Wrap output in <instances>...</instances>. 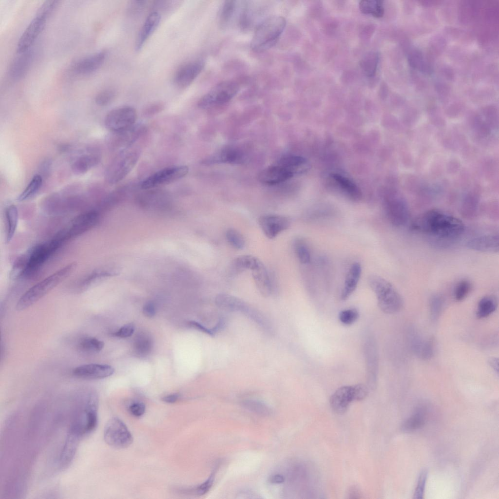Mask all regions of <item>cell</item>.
Instances as JSON below:
<instances>
[{"instance_id":"ac0fdd59","label":"cell","mask_w":499,"mask_h":499,"mask_svg":"<svg viewBox=\"0 0 499 499\" xmlns=\"http://www.w3.org/2000/svg\"><path fill=\"white\" fill-rule=\"evenodd\" d=\"M245 156L243 152L232 147H227L215 152L201 161L204 165L216 163L239 164L245 161Z\"/></svg>"},{"instance_id":"e0dca14e","label":"cell","mask_w":499,"mask_h":499,"mask_svg":"<svg viewBox=\"0 0 499 499\" xmlns=\"http://www.w3.org/2000/svg\"><path fill=\"white\" fill-rule=\"evenodd\" d=\"M111 365L99 364H89L76 367L73 371L75 376L84 379L96 380L108 377L114 373Z\"/></svg>"},{"instance_id":"91938a15","label":"cell","mask_w":499,"mask_h":499,"mask_svg":"<svg viewBox=\"0 0 499 499\" xmlns=\"http://www.w3.org/2000/svg\"><path fill=\"white\" fill-rule=\"evenodd\" d=\"M143 313L147 317H153L156 313V308L154 304L151 302L147 303L143 307Z\"/></svg>"},{"instance_id":"f5cc1de1","label":"cell","mask_w":499,"mask_h":499,"mask_svg":"<svg viewBox=\"0 0 499 499\" xmlns=\"http://www.w3.org/2000/svg\"><path fill=\"white\" fill-rule=\"evenodd\" d=\"M164 108V105L162 103H154L146 107L143 111V115L145 117H151L160 112Z\"/></svg>"},{"instance_id":"4316f807","label":"cell","mask_w":499,"mask_h":499,"mask_svg":"<svg viewBox=\"0 0 499 499\" xmlns=\"http://www.w3.org/2000/svg\"><path fill=\"white\" fill-rule=\"evenodd\" d=\"M81 438L78 435L69 430L60 456L62 466L67 465L73 459Z\"/></svg>"},{"instance_id":"7bdbcfd3","label":"cell","mask_w":499,"mask_h":499,"mask_svg":"<svg viewBox=\"0 0 499 499\" xmlns=\"http://www.w3.org/2000/svg\"><path fill=\"white\" fill-rule=\"evenodd\" d=\"M294 249L299 261L303 264H307L311 261V254L306 243L302 239L295 242Z\"/></svg>"},{"instance_id":"4fadbf2b","label":"cell","mask_w":499,"mask_h":499,"mask_svg":"<svg viewBox=\"0 0 499 499\" xmlns=\"http://www.w3.org/2000/svg\"><path fill=\"white\" fill-rule=\"evenodd\" d=\"M204 66L205 62L202 59L191 61L183 64L174 74V84L179 88H186L197 77Z\"/></svg>"},{"instance_id":"836d02e7","label":"cell","mask_w":499,"mask_h":499,"mask_svg":"<svg viewBox=\"0 0 499 499\" xmlns=\"http://www.w3.org/2000/svg\"><path fill=\"white\" fill-rule=\"evenodd\" d=\"M379 60L376 52H370L365 54L360 61V66L365 75L369 77L375 75Z\"/></svg>"},{"instance_id":"680465c9","label":"cell","mask_w":499,"mask_h":499,"mask_svg":"<svg viewBox=\"0 0 499 499\" xmlns=\"http://www.w3.org/2000/svg\"><path fill=\"white\" fill-rule=\"evenodd\" d=\"M189 325L192 328L210 335H213L214 333L215 332L213 328L211 329H208L201 324L194 321H191L189 322Z\"/></svg>"},{"instance_id":"e575fe53","label":"cell","mask_w":499,"mask_h":499,"mask_svg":"<svg viewBox=\"0 0 499 499\" xmlns=\"http://www.w3.org/2000/svg\"><path fill=\"white\" fill-rule=\"evenodd\" d=\"M359 6L362 13L376 18L382 17L384 13L383 1L381 0H362Z\"/></svg>"},{"instance_id":"681fc988","label":"cell","mask_w":499,"mask_h":499,"mask_svg":"<svg viewBox=\"0 0 499 499\" xmlns=\"http://www.w3.org/2000/svg\"><path fill=\"white\" fill-rule=\"evenodd\" d=\"M116 92L113 89H106L98 93L95 97V102L100 106L110 104L115 99Z\"/></svg>"},{"instance_id":"b9f144b4","label":"cell","mask_w":499,"mask_h":499,"mask_svg":"<svg viewBox=\"0 0 499 499\" xmlns=\"http://www.w3.org/2000/svg\"><path fill=\"white\" fill-rule=\"evenodd\" d=\"M434 352V342L432 338L423 339L420 343L415 354L423 360H429Z\"/></svg>"},{"instance_id":"7402d4cb","label":"cell","mask_w":499,"mask_h":499,"mask_svg":"<svg viewBox=\"0 0 499 499\" xmlns=\"http://www.w3.org/2000/svg\"><path fill=\"white\" fill-rule=\"evenodd\" d=\"M145 131V126L141 124H135L131 128L117 133H113L114 135V144L115 147L122 149L133 145Z\"/></svg>"},{"instance_id":"d6986e66","label":"cell","mask_w":499,"mask_h":499,"mask_svg":"<svg viewBox=\"0 0 499 499\" xmlns=\"http://www.w3.org/2000/svg\"><path fill=\"white\" fill-rule=\"evenodd\" d=\"M294 175L286 169L274 163L262 170L258 178L260 182L266 185H275L283 182Z\"/></svg>"},{"instance_id":"cb8c5ba5","label":"cell","mask_w":499,"mask_h":499,"mask_svg":"<svg viewBox=\"0 0 499 499\" xmlns=\"http://www.w3.org/2000/svg\"><path fill=\"white\" fill-rule=\"evenodd\" d=\"M13 60L9 70V76L14 80L21 78L28 70L33 58V54L29 49L21 53Z\"/></svg>"},{"instance_id":"9f6ffc18","label":"cell","mask_w":499,"mask_h":499,"mask_svg":"<svg viewBox=\"0 0 499 499\" xmlns=\"http://www.w3.org/2000/svg\"><path fill=\"white\" fill-rule=\"evenodd\" d=\"M110 273L108 271L101 270L94 271L83 280L82 285L83 286L88 285L97 278L101 277L109 276Z\"/></svg>"},{"instance_id":"bcb514c9","label":"cell","mask_w":499,"mask_h":499,"mask_svg":"<svg viewBox=\"0 0 499 499\" xmlns=\"http://www.w3.org/2000/svg\"><path fill=\"white\" fill-rule=\"evenodd\" d=\"M472 288L471 283L467 280L460 281L456 286L454 290V298L457 301L464 300L470 293Z\"/></svg>"},{"instance_id":"6da1fadb","label":"cell","mask_w":499,"mask_h":499,"mask_svg":"<svg viewBox=\"0 0 499 499\" xmlns=\"http://www.w3.org/2000/svg\"><path fill=\"white\" fill-rule=\"evenodd\" d=\"M413 230L430 236L451 239L460 236L465 226L459 218L441 210H429L417 217L412 223Z\"/></svg>"},{"instance_id":"7c38bea8","label":"cell","mask_w":499,"mask_h":499,"mask_svg":"<svg viewBox=\"0 0 499 499\" xmlns=\"http://www.w3.org/2000/svg\"><path fill=\"white\" fill-rule=\"evenodd\" d=\"M384 211L389 222L393 225H405L409 219V211L405 202L401 198L386 199L384 204Z\"/></svg>"},{"instance_id":"7a4b0ae2","label":"cell","mask_w":499,"mask_h":499,"mask_svg":"<svg viewBox=\"0 0 499 499\" xmlns=\"http://www.w3.org/2000/svg\"><path fill=\"white\" fill-rule=\"evenodd\" d=\"M76 266L77 263H71L30 288L18 300L16 309L24 310L36 303L69 276Z\"/></svg>"},{"instance_id":"f35d334b","label":"cell","mask_w":499,"mask_h":499,"mask_svg":"<svg viewBox=\"0 0 499 499\" xmlns=\"http://www.w3.org/2000/svg\"><path fill=\"white\" fill-rule=\"evenodd\" d=\"M104 343L98 339L92 337L83 338L79 342V348L84 352L97 353L103 348Z\"/></svg>"},{"instance_id":"5bb4252c","label":"cell","mask_w":499,"mask_h":499,"mask_svg":"<svg viewBox=\"0 0 499 499\" xmlns=\"http://www.w3.org/2000/svg\"><path fill=\"white\" fill-rule=\"evenodd\" d=\"M258 222L265 235L269 239L275 238L290 225V221L287 217L276 214L262 215Z\"/></svg>"},{"instance_id":"d4e9b609","label":"cell","mask_w":499,"mask_h":499,"mask_svg":"<svg viewBox=\"0 0 499 499\" xmlns=\"http://www.w3.org/2000/svg\"><path fill=\"white\" fill-rule=\"evenodd\" d=\"M362 273V267L357 262L351 265L349 269L344 284V286L341 293V299L342 300L347 299L354 292Z\"/></svg>"},{"instance_id":"11a10c76","label":"cell","mask_w":499,"mask_h":499,"mask_svg":"<svg viewBox=\"0 0 499 499\" xmlns=\"http://www.w3.org/2000/svg\"><path fill=\"white\" fill-rule=\"evenodd\" d=\"M52 161L47 158L43 160L39 166V174L42 177H47L49 176L52 168Z\"/></svg>"},{"instance_id":"4dcf8cb0","label":"cell","mask_w":499,"mask_h":499,"mask_svg":"<svg viewBox=\"0 0 499 499\" xmlns=\"http://www.w3.org/2000/svg\"><path fill=\"white\" fill-rule=\"evenodd\" d=\"M18 211L16 206L11 205L6 208L5 241L7 243L10 242L15 234L18 223Z\"/></svg>"},{"instance_id":"2e32d148","label":"cell","mask_w":499,"mask_h":499,"mask_svg":"<svg viewBox=\"0 0 499 499\" xmlns=\"http://www.w3.org/2000/svg\"><path fill=\"white\" fill-rule=\"evenodd\" d=\"M98 218V214L95 211H88L77 216L66 230H62L66 240L90 229L96 223Z\"/></svg>"},{"instance_id":"ab89813d","label":"cell","mask_w":499,"mask_h":499,"mask_svg":"<svg viewBox=\"0 0 499 499\" xmlns=\"http://www.w3.org/2000/svg\"><path fill=\"white\" fill-rule=\"evenodd\" d=\"M152 341L148 335L141 334L136 337L134 344V349L138 356L147 355L151 351Z\"/></svg>"},{"instance_id":"8992f818","label":"cell","mask_w":499,"mask_h":499,"mask_svg":"<svg viewBox=\"0 0 499 499\" xmlns=\"http://www.w3.org/2000/svg\"><path fill=\"white\" fill-rule=\"evenodd\" d=\"M140 154V149L133 145L121 150L106 169V182L110 185H114L123 180L134 168Z\"/></svg>"},{"instance_id":"9c48e42d","label":"cell","mask_w":499,"mask_h":499,"mask_svg":"<svg viewBox=\"0 0 499 499\" xmlns=\"http://www.w3.org/2000/svg\"><path fill=\"white\" fill-rule=\"evenodd\" d=\"M104 439L107 444L117 449L127 448L133 441L126 425L116 417L111 418L105 424Z\"/></svg>"},{"instance_id":"f546056e","label":"cell","mask_w":499,"mask_h":499,"mask_svg":"<svg viewBox=\"0 0 499 499\" xmlns=\"http://www.w3.org/2000/svg\"><path fill=\"white\" fill-rule=\"evenodd\" d=\"M498 307V300L496 297L487 295L479 301L477 307L476 316L481 319L488 317L495 312Z\"/></svg>"},{"instance_id":"ba28073f","label":"cell","mask_w":499,"mask_h":499,"mask_svg":"<svg viewBox=\"0 0 499 499\" xmlns=\"http://www.w3.org/2000/svg\"><path fill=\"white\" fill-rule=\"evenodd\" d=\"M239 88L237 83L231 81L220 82L213 87L198 101V106L201 109L226 103L237 94Z\"/></svg>"},{"instance_id":"be15d7a7","label":"cell","mask_w":499,"mask_h":499,"mask_svg":"<svg viewBox=\"0 0 499 499\" xmlns=\"http://www.w3.org/2000/svg\"><path fill=\"white\" fill-rule=\"evenodd\" d=\"M489 365L494 371L498 374L499 361L496 358H491L489 360Z\"/></svg>"},{"instance_id":"83f0119b","label":"cell","mask_w":499,"mask_h":499,"mask_svg":"<svg viewBox=\"0 0 499 499\" xmlns=\"http://www.w3.org/2000/svg\"><path fill=\"white\" fill-rule=\"evenodd\" d=\"M252 274L255 285L264 296L269 297L272 293V287L268 272L264 265L252 270Z\"/></svg>"},{"instance_id":"ee69618b","label":"cell","mask_w":499,"mask_h":499,"mask_svg":"<svg viewBox=\"0 0 499 499\" xmlns=\"http://www.w3.org/2000/svg\"><path fill=\"white\" fill-rule=\"evenodd\" d=\"M444 305L443 297L439 294L433 295L430 301V314L433 321L440 317Z\"/></svg>"},{"instance_id":"52a82bcc","label":"cell","mask_w":499,"mask_h":499,"mask_svg":"<svg viewBox=\"0 0 499 499\" xmlns=\"http://www.w3.org/2000/svg\"><path fill=\"white\" fill-rule=\"evenodd\" d=\"M367 393L368 389L363 384L343 386L337 389L331 395L330 405L334 412L342 414L346 411L350 403L363 400Z\"/></svg>"},{"instance_id":"1f68e13d","label":"cell","mask_w":499,"mask_h":499,"mask_svg":"<svg viewBox=\"0 0 499 499\" xmlns=\"http://www.w3.org/2000/svg\"><path fill=\"white\" fill-rule=\"evenodd\" d=\"M331 177L348 195L354 200H359L362 194L357 186L347 178L337 173H332Z\"/></svg>"},{"instance_id":"f907efd6","label":"cell","mask_w":499,"mask_h":499,"mask_svg":"<svg viewBox=\"0 0 499 499\" xmlns=\"http://www.w3.org/2000/svg\"><path fill=\"white\" fill-rule=\"evenodd\" d=\"M217 467H215L211 474L208 479L203 483L200 484L193 490H188V492H192L197 495H203L207 493L211 487L214 481L215 475L217 470Z\"/></svg>"},{"instance_id":"db71d44e","label":"cell","mask_w":499,"mask_h":499,"mask_svg":"<svg viewBox=\"0 0 499 499\" xmlns=\"http://www.w3.org/2000/svg\"><path fill=\"white\" fill-rule=\"evenodd\" d=\"M134 326L132 323L127 324L114 333V335L121 338L131 336L134 331Z\"/></svg>"},{"instance_id":"603a6c76","label":"cell","mask_w":499,"mask_h":499,"mask_svg":"<svg viewBox=\"0 0 499 499\" xmlns=\"http://www.w3.org/2000/svg\"><path fill=\"white\" fill-rule=\"evenodd\" d=\"M160 20L161 15L158 12L154 11L149 15L136 38L135 45L136 51L142 48L147 40L156 30Z\"/></svg>"},{"instance_id":"8fae6325","label":"cell","mask_w":499,"mask_h":499,"mask_svg":"<svg viewBox=\"0 0 499 499\" xmlns=\"http://www.w3.org/2000/svg\"><path fill=\"white\" fill-rule=\"evenodd\" d=\"M188 172V167L185 165L168 167L147 177L140 186L143 189L148 190L167 185L184 177Z\"/></svg>"},{"instance_id":"6f0895ef","label":"cell","mask_w":499,"mask_h":499,"mask_svg":"<svg viewBox=\"0 0 499 499\" xmlns=\"http://www.w3.org/2000/svg\"><path fill=\"white\" fill-rule=\"evenodd\" d=\"M130 412L135 417H140L145 412V404L141 402H135L130 405L129 407Z\"/></svg>"},{"instance_id":"484cf974","label":"cell","mask_w":499,"mask_h":499,"mask_svg":"<svg viewBox=\"0 0 499 499\" xmlns=\"http://www.w3.org/2000/svg\"><path fill=\"white\" fill-rule=\"evenodd\" d=\"M100 159V152L94 150L91 153L83 154L77 157L72 163V170L77 174L85 173L97 165Z\"/></svg>"},{"instance_id":"60d3db41","label":"cell","mask_w":499,"mask_h":499,"mask_svg":"<svg viewBox=\"0 0 499 499\" xmlns=\"http://www.w3.org/2000/svg\"><path fill=\"white\" fill-rule=\"evenodd\" d=\"M235 265L239 268L253 270L263 265L262 262L257 257L250 255H243L238 257L235 261Z\"/></svg>"},{"instance_id":"74e56055","label":"cell","mask_w":499,"mask_h":499,"mask_svg":"<svg viewBox=\"0 0 499 499\" xmlns=\"http://www.w3.org/2000/svg\"><path fill=\"white\" fill-rule=\"evenodd\" d=\"M242 405L247 410L261 416H269L272 413V409L268 405L258 400H245Z\"/></svg>"},{"instance_id":"6125c7cd","label":"cell","mask_w":499,"mask_h":499,"mask_svg":"<svg viewBox=\"0 0 499 499\" xmlns=\"http://www.w3.org/2000/svg\"><path fill=\"white\" fill-rule=\"evenodd\" d=\"M179 398V395L177 394H172L163 397L162 401L167 403H174Z\"/></svg>"},{"instance_id":"7dc6e473","label":"cell","mask_w":499,"mask_h":499,"mask_svg":"<svg viewBox=\"0 0 499 499\" xmlns=\"http://www.w3.org/2000/svg\"><path fill=\"white\" fill-rule=\"evenodd\" d=\"M59 1L49 0L44 1L38 8L36 16L47 20L58 6Z\"/></svg>"},{"instance_id":"f1b7e54d","label":"cell","mask_w":499,"mask_h":499,"mask_svg":"<svg viewBox=\"0 0 499 499\" xmlns=\"http://www.w3.org/2000/svg\"><path fill=\"white\" fill-rule=\"evenodd\" d=\"M275 163L285 168L293 175L303 173L307 169V160L297 155H285Z\"/></svg>"},{"instance_id":"9a60e30c","label":"cell","mask_w":499,"mask_h":499,"mask_svg":"<svg viewBox=\"0 0 499 499\" xmlns=\"http://www.w3.org/2000/svg\"><path fill=\"white\" fill-rule=\"evenodd\" d=\"M46 20L36 16L25 29L18 42L17 52L21 53L30 49L45 27Z\"/></svg>"},{"instance_id":"5b68a950","label":"cell","mask_w":499,"mask_h":499,"mask_svg":"<svg viewBox=\"0 0 499 499\" xmlns=\"http://www.w3.org/2000/svg\"><path fill=\"white\" fill-rule=\"evenodd\" d=\"M368 284L376 296L378 306L384 313L394 314L403 308V298L396 288L386 279L377 275L369 278Z\"/></svg>"},{"instance_id":"ffe728a7","label":"cell","mask_w":499,"mask_h":499,"mask_svg":"<svg viewBox=\"0 0 499 499\" xmlns=\"http://www.w3.org/2000/svg\"><path fill=\"white\" fill-rule=\"evenodd\" d=\"M107 52L103 50L82 58L73 66V70L77 74L87 75L96 71L103 63Z\"/></svg>"},{"instance_id":"3957f363","label":"cell","mask_w":499,"mask_h":499,"mask_svg":"<svg viewBox=\"0 0 499 499\" xmlns=\"http://www.w3.org/2000/svg\"><path fill=\"white\" fill-rule=\"evenodd\" d=\"M63 238L58 233L49 242L38 245L19 259L15 265L20 276H27L38 270L64 242Z\"/></svg>"},{"instance_id":"d590c367","label":"cell","mask_w":499,"mask_h":499,"mask_svg":"<svg viewBox=\"0 0 499 499\" xmlns=\"http://www.w3.org/2000/svg\"><path fill=\"white\" fill-rule=\"evenodd\" d=\"M424 421L425 411L422 408L419 409L404 422L402 426V430L406 432L413 431L421 427Z\"/></svg>"},{"instance_id":"c3c4849f","label":"cell","mask_w":499,"mask_h":499,"mask_svg":"<svg viewBox=\"0 0 499 499\" xmlns=\"http://www.w3.org/2000/svg\"><path fill=\"white\" fill-rule=\"evenodd\" d=\"M359 317V313L355 308H349L340 311L339 314L340 321L345 325H351L355 323Z\"/></svg>"},{"instance_id":"d6a6232c","label":"cell","mask_w":499,"mask_h":499,"mask_svg":"<svg viewBox=\"0 0 499 499\" xmlns=\"http://www.w3.org/2000/svg\"><path fill=\"white\" fill-rule=\"evenodd\" d=\"M236 2L234 0H227L222 5L218 12V23L221 27H227L232 21L236 10Z\"/></svg>"},{"instance_id":"277c9868","label":"cell","mask_w":499,"mask_h":499,"mask_svg":"<svg viewBox=\"0 0 499 499\" xmlns=\"http://www.w3.org/2000/svg\"><path fill=\"white\" fill-rule=\"evenodd\" d=\"M286 25L281 16H273L261 21L257 26L250 42L255 51H262L272 47L277 42Z\"/></svg>"},{"instance_id":"30bf717a","label":"cell","mask_w":499,"mask_h":499,"mask_svg":"<svg viewBox=\"0 0 499 499\" xmlns=\"http://www.w3.org/2000/svg\"><path fill=\"white\" fill-rule=\"evenodd\" d=\"M137 113L133 107L124 106L114 109L106 115L104 124L112 133L126 130L135 124Z\"/></svg>"},{"instance_id":"44dd1931","label":"cell","mask_w":499,"mask_h":499,"mask_svg":"<svg viewBox=\"0 0 499 499\" xmlns=\"http://www.w3.org/2000/svg\"><path fill=\"white\" fill-rule=\"evenodd\" d=\"M467 248L482 252L497 253L499 250L498 234H485L474 237L467 242Z\"/></svg>"},{"instance_id":"94428289","label":"cell","mask_w":499,"mask_h":499,"mask_svg":"<svg viewBox=\"0 0 499 499\" xmlns=\"http://www.w3.org/2000/svg\"><path fill=\"white\" fill-rule=\"evenodd\" d=\"M269 480L271 483L280 484L284 482L285 478L283 475L277 474L270 476Z\"/></svg>"},{"instance_id":"8d00e7d4","label":"cell","mask_w":499,"mask_h":499,"mask_svg":"<svg viewBox=\"0 0 499 499\" xmlns=\"http://www.w3.org/2000/svg\"><path fill=\"white\" fill-rule=\"evenodd\" d=\"M43 179L39 174L35 175L24 190L18 196L17 200L22 201L34 196L41 187Z\"/></svg>"},{"instance_id":"f6af8a7d","label":"cell","mask_w":499,"mask_h":499,"mask_svg":"<svg viewBox=\"0 0 499 499\" xmlns=\"http://www.w3.org/2000/svg\"><path fill=\"white\" fill-rule=\"evenodd\" d=\"M226 237L230 244L236 249H242L245 246V240L244 237L236 230H228L226 233Z\"/></svg>"},{"instance_id":"816d5d0a","label":"cell","mask_w":499,"mask_h":499,"mask_svg":"<svg viewBox=\"0 0 499 499\" xmlns=\"http://www.w3.org/2000/svg\"><path fill=\"white\" fill-rule=\"evenodd\" d=\"M427 472L425 471L422 472L421 473L418 484L417 485L415 493H414V499H422V498L424 486L425 482L427 478Z\"/></svg>"}]
</instances>
